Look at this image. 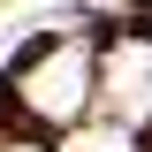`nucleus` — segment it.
<instances>
[{
  "instance_id": "obj_1",
  "label": "nucleus",
  "mask_w": 152,
  "mask_h": 152,
  "mask_svg": "<svg viewBox=\"0 0 152 152\" xmlns=\"http://www.w3.org/2000/svg\"><path fill=\"white\" fill-rule=\"evenodd\" d=\"M23 114L31 122H53V129H69V122H84L99 99V61L91 46H76V38H61L53 53H38L31 69H23Z\"/></svg>"
},
{
  "instance_id": "obj_2",
  "label": "nucleus",
  "mask_w": 152,
  "mask_h": 152,
  "mask_svg": "<svg viewBox=\"0 0 152 152\" xmlns=\"http://www.w3.org/2000/svg\"><path fill=\"white\" fill-rule=\"evenodd\" d=\"M99 107L122 122H152V38H122L99 53Z\"/></svg>"
},
{
  "instance_id": "obj_3",
  "label": "nucleus",
  "mask_w": 152,
  "mask_h": 152,
  "mask_svg": "<svg viewBox=\"0 0 152 152\" xmlns=\"http://www.w3.org/2000/svg\"><path fill=\"white\" fill-rule=\"evenodd\" d=\"M53 152H137V122H122V114H84V122L61 129Z\"/></svg>"
},
{
  "instance_id": "obj_4",
  "label": "nucleus",
  "mask_w": 152,
  "mask_h": 152,
  "mask_svg": "<svg viewBox=\"0 0 152 152\" xmlns=\"http://www.w3.org/2000/svg\"><path fill=\"white\" fill-rule=\"evenodd\" d=\"M0 152H53V145H0Z\"/></svg>"
}]
</instances>
